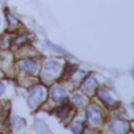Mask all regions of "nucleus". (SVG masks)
Wrapping results in <instances>:
<instances>
[{
	"label": "nucleus",
	"mask_w": 134,
	"mask_h": 134,
	"mask_svg": "<svg viewBox=\"0 0 134 134\" xmlns=\"http://www.w3.org/2000/svg\"><path fill=\"white\" fill-rule=\"evenodd\" d=\"M111 129L115 133H125L128 131V125L122 120H114L111 124Z\"/></svg>",
	"instance_id": "obj_4"
},
{
	"label": "nucleus",
	"mask_w": 134,
	"mask_h": 134,
	"mask_svg": "<svg viewBox=\"0 0 134 134\" xmlns=\"http://www.w3.org/2000/svg\"><path fill=\"white\" fill-rule=\"evenodd\" d=\"M60 63L54 61V60H50L48 62L45 63L44 65V70L47 71V72H50V73H57L60 69Z\"/></svg>",
	"instance_id": "obj_8"
},
{
	"label": "nucleus",
	"mask_w": 134,
	"mask_h": 134,
	"mask_svg": "<svg viewBox=\"0 0 134 134\" xmlns=\"http://www.w3.org/2000/svg\"><path fill=\"white\" fill-rule=\"evenodd\" d=\"M98 97L103 100V103H105L107 106H115L116 102L111 97V95L109 94V92H107L106 90H99L98 91Z\"/></svg>",
	"instance_id": "obj_6"
},
{
	"label": "nucleus",
	"mask_w": 134,
	"mask_h": 134,
	"mask_svg": "<svg viewBox=\"0 0 134 134\" xmlns=\"http://www.w3.org/2000/svg\"><path fill=\"white\" fill-rule=\"evenodd\" d=\"M4 89H5V87H4V85L3 84H0V95L4 92Z\"/></svg>",
	"instance_id": "obj_13"
},
{
	"label": "nucleus",
	"mask_w": 134,
	"mask_h": 134,
	"mask_svg": "<svg viewBox=\"0 0 134 134\" xmlns=\"http://www.w3.org/2000/svg\"><path fill=\"white\" fill-rule=\"evenodd\" d=\"M50 94L54 102H61L62 99H64L66 97V91H65V89H63L61 87L52 88L50 91Z\"/></svg>",
	"instance_id": "obj_3"
},
{
	"label": "nucleus",
	"mask_w": 134,
	"mask_h": 134,
	"mask_svg": "<svg viewBox=\"0 0 134 134\" xmlns=\"http://www.w3.org/2000/svg\"><path fill=\"white\" fill-rule=\"evenodd\" d=\"M72 102L75 105H82L84 103V97L80 94V93H74L72 95Z\"/></svg>",
	"instance_id": "obj_11"
},
{
	"label": "nucleus",
	"mask_w": 134,
	"mask_h": 134,
	"mask_svg": "<svg viewBox=\"0 0 134 134\" xmlns=\"http://www.w3.org/2000/svg\"><path fill=\"white\" fill-rule=\"evenodd\" d=\"M69 110V105L68 104H65V105H62L60 108H58L55 111H54V114L58 116V117H64L67 112Z\"/></svg>",
	"instance_id": "obj_9"
},
{
	"label": "nucleus",
	"mask_w": 134,
	"mask_h": 134,
	"mask_svg": "<svg viewBox=\"0 0 134 134\" xmlns=\"http://www.w3.org/2000/svg\"><path fill=\"white\" fill-rule=\"evenodd\" d=\"M96 86H97V82H96L95 77H94V76H89V77L84 82V84H83V89H84L85 91L91 93L92 91L95 90Z\"/></svg>",
	"instance_id": "obj_7"
},
{
	"label": "nucleus",
	"mask_w": 134,
	"mask_h": 134,
	"mask_svg": "<svg viewBox=\"0 0 134 134\" xmlns=\"http://www.w3.org/2000/svg\"><path fill=\"white\" fill-rule=\"evenodd\" d=\"M87 118L91 125H97L102 120V114L95 107H90L87 110Z\"/></svg>",
	"instance_id": "obj_2"
},
{
	"label": "nucleus",
	"mask_w": 134,
	"mask_h": 134,
	"mask_svg": "<svg viewBox=\"0 0 134 134\" xmlns=\"http://www.w3.org/2000/svg\"><path fill=\"white\" fill-rule=\"evenodd\" d=\"M7 19L9 20V22H10V24H12V25H17L18 21H17V19H15V18L13 17V16L8 15V16H7Z\"/></svg>",
	"instance_id": "obj_12"
},
{
	"label": "nucleus",
	"mask_w": 134,
	"mask_h": 134,
	"mask_svg": "<svg viewBox=\"0 0 134 134\" xmlns=\"http://www.w3.org/2000/svg\"><path fill=\"white\" fill-rule=\"evenodd\" d=\"M83 128H84V121H82V120H76V121L72 125L71 130H72L74 133H81L82 130H83Z\"/></svg>",
	"instance_id": "obj_10"
},
{
	"label": "nucleus",
	"mask_w": 134,
	"mask_h": 134,
	"mask_svg": "<svg viewBox=\"0 0 134 134\" xmlns=\"http://www.w3.org/2000/svg\"><path fill=\"white\" fill-rule=\"evenodd\" d=\"M21 66H22V69L25 72H27V73H35L37 71V69H38L37 63L34 62V61H31V60H25V61H23L22 64H21Z\"/></svg>",
	"instance_id": "obj_5"
},
{
	"label": "nucleus",
	"mask_w": 134,
	"mask_h": 134,
	"mask_svg": "<svg viewBox=\"0 0 134 134\" xmlns=\"http://www.w3.org/2000/svg\"><path fill=\"white\" fill-rule=\"evenodd\" d=\"M44 95H45V90H44L43 87H41V86L35 87L32 89V91L30 92L29 96H28V104L31 107L38 106L43 100Z\"/></svg>",
	"instance_id": "obj_1"
}]
</instances>
